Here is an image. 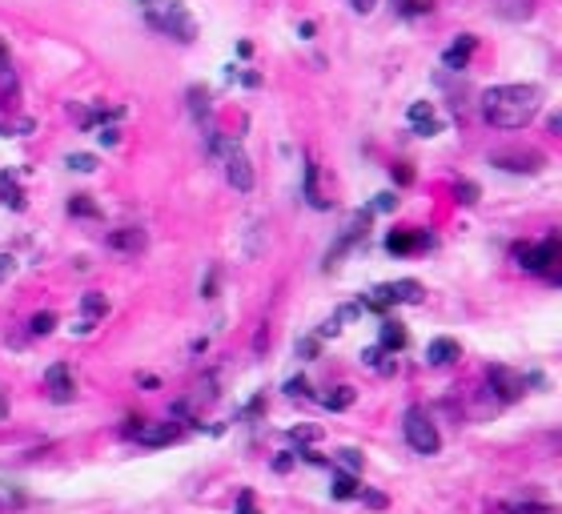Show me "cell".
<instances>
[{"instance_id":"obj_1","label":"cell","mask_w":562,"mask_h":514,"mask_svg":"<svg viewBox=\"0 0 562 514\" xmlns=\"http://www.w3.org/2000/svg\"><path fill=\"white\" fill-rule=\"evenodd\" d=\"M543 109L538 85H494L482 93V117L494 129H527Z\"/></svg>"},{"instance_id":"obj_2","label":"cell","mask_w":562,"mask_h":514,"mask_svg":"<svg viewBox=\"0 0 562 514\" xmlns=\"http://www.w3.org/2000/svg\"><path fill=\"white\" fill-rule=\"evenodd\" d=\"M402 434H406V442H410L414 454H426V458H430V454L442 450V434H438L434 418L422 406H410L406 414H402Z\"/></svg>"},{"instance_id":"obj_3","label":"cell","mask_w":562,"mask_h":514,"mask_svg":"<svg viewBox=\"0 0 562 514\" xmlns=\"http://www.w3.org/2000/svg\"><path fill=\"white\" fill-rule=\"evenodd\" d=\"M149 25L161 28V33H169L173 41H193L197 36V25H193L189 9L185 4H177V0H165V4H149Z\"/></svg>"},{"instance_id":"obj_4","label":"cell","mask_w":562,"mask_h":514,"mask_svg":"<svg viewBox=\"0 0 562 514\" xmlns=\"http://www.w3.org/2000/svg\"><path fill=\"white\" fill-rule=\"evenodd\" d=\"M514 265H522L527 273H550V265L562 262V242L546 237V242H519L511 249Z\"/></svg>"},{"instance_id":"obj_5","label":"cell","mask_w":562,"mask_h":514,"mask_svg":"<svg viewBox=\"0 0 562 514\" xmlns=\"http://www.w3.org/2000/svg\"><path fill=\"white\" fill-rule=\"evenodd\" d=\"M209 141H213V149L225 157V177H229V185H234L237 193H250L253 189V165L242 153V145H234V141H217V133Z\"/></svg>"},{"instance_id":"obj_6","label":"cell","mask_w":562,"mask_h":514,"mask_svg":"<svg viewBox=\"0 0 562 514\" xmlns=\"http://www.w3.org/2000/svg\"><path fill=\"white\" fill-rule=\"evenodd\" d=\"M125 438H133V442L141 446H173L177 438H181V426L177 422H145V418H129L121 426Z\"/></svg>"},{"instance_id":"obj_7","label":"cell","mask_w":562,"mask_h":514,"mask_svg":"<svg viewBox=\"0 0 562 514\" xmlns=\"http://www.w3.org/2000/svg\"><path fill=\"white\" fill-rule=\"evenodd\" d=\"M486 382H490V390L498 394L502 402H519L522 390H527V378L514 374V370H506V366H490L486 370Z\"/></svg>"},{"instance_id":"obj_8","label":"cell","mask_w":562,"mask_h":514,"mask_svg":"<svg viewBox=\"0 0 562 514\" xmlns=\"http://www.w3.org/2000/svg\"><path fill=\"white\" fill-rule=\"evenodd\" d=\"M494 165L506 169V173H538V169L546 165L543 153H535V149H514V153H494Z\"/></svg>"},{"instance_id":"obj_9","label":"cell","mask_w":562,"mask_h":514,"mask_svg":"<svg viewBox=\"0 0 562 514\" xmlns=\"http://www.w3.org/2000/svg\"><path fill=\"white\" fill-rule=\"evenodd\" d=\"M109 249L125 253V257H137V253L149 249V234L145 229H112L109 234Z\"/></svg>"},{"instance_id":"obj_10","label":"cell","mask_w":562,"mask_h":514,"mask_svg":"<svg viewBox=\"0 0 562 514\" xmlns=\"http://www.w3.org/2000/svg\"><path fill=\"white\" fill-rule=\"evenodd\" d=\"M44 386H49V394L57 402H73V394H77V386H73V370L65 366V362H57V366L44 370Z\"/></svg>"},{"instance_id":"obj_11","label":"cell","mask_w":562,"mask_h":514,"mask_svg":"<svg viewBox=\"0 0 562 514\" xmlns=\"http://www.w3.org/2000/svg\"><path fill=\"white\" fill-rule=\"evenodd\" d=\"M474 49H478V36L462 33L458 41H454V44H450V49H446V53H442V65H446V69H454V73H458V69H466V61H470V57H474Z\"/></svg>"},{"instance_id":"obj_12","label":"cell","mask_w":562,"mask_h":514,"mask_svg":"<svg viewBox=\"0 0 562 514\" xmlns=\"http://www.w3.org/2000/svg\"><path fill=\"white\" fill-rule=\"evenodd\" d=\"M458 357H462V346L454 338H434L430 346H426V362H430V366H454Z\"/></svg>"},{"instance_id":"obj_13","label":"cell","mask_w":562,"mask_h":514,"mask_svg":"<svg viewBox=\"0 0 562 514\" xmlns=\"http://www.w3.org/2000/svg\"><path fill=\"white\" fill-rule=\"evenodd\" d=\"M410 125H414L418 137H434V133H442V121L434 117L430 101H414V105H410Z\"/></svg>"},{"instance_id":"obj_14","label":"cell","mask_w":562,"mask_h":514,"mask_svg":"<svg viewBox=\"0 0 562 514\" xmlns=\"http://www.w3.org/2000/svg\"><path fill=\"white\" fill-rule=\"evenodd\" d=\"M418 245H430V237H422L418 229H394V234L386 237V249L394 253V257H402V253H414Z\"/></svg>"},{"instance_id":"obj_15","label":"cell","mask_w":562,"mask_h":514,"mask_svg":"<svg viewBox=\"0 0 562 514\" xmlns=\"http://www.w3.org/2000/svg\"><path fill=\"white\" fill-rule=\"evenodd\" d=\"M189 113H193V121L201 125V133H205V137H213V121H209V93L205 88H189Z\"/></svg>"},{"instance_id":"obj_16","label":"cell","mask_w":562,"mask_h":514,"mask_svg":"<svg viewBox=\"0 0 562 514\" xmlns=\"http://www.w3.org/2000/svg\"><path fill=\"white\" fill-rule=\"evenodd\" d=\"M386 294H389V302H394V305H418V302H422V286H418V281L414 278H402V281H389V286H386Z\"/></svg>"},{"instance_id":"obj_17","label":"cell","mask_w":562,"mask_h":514,"mask_svg":"<svg viewBox=\"0 0 562 514\" xmlns=\"http://www.w3.org/2000/svg\"><path fill=\"white\" fill-rule=\"evenodd\" d=\"M406 346V326L394 322V318H381V349L386 354H394V349Z\"/></svg>"},{"instance_id":"obj_18","label":"cell","mask_w":562,"mask_h":514,"mask_svg":"<svg viewBox=\"0 0 562 514\" xmlns=\"http://www.w3.org/2000/svg\"><path fill=\"white\" fill-rule=\"evenodd\" d=\"M329 495L337 498V502H346V498H358L362 495V482H358V474H334V490H329Z\"/></svg>"},{"instance_id":"obj_19","label":"cell","mask_w":562,"mask_h":514,"mask_svg":"<svg viewBox=\"0 0 562 514\" xmlns=\"http://www.w3.org/2000/svg\"><path fill=\"white\" fill-rule=\"evenodd\" d=\"M0 201H4L9 210H25V193H20L12 173H0Z\"/></svg>"},{"instance_id":"obj_20","label":"cell","mask_w":562,"mask_h":514,"mask_svg":"<svg viewBox=\"0 0 562 514\" xmlns=\"http://www.w3.org/2000/svg\"><path fill=\"white\" fill-rule=\"evenodd\" d=\"M354 398H358L354 386H334L329 394H321V406H326V410H350V406H354Z\"/></svg>"},{"instance_id":"obj_21","label":"cell","mask_w":562,"mask_h":514,"mask_svg":"<svg viewBox=\"0 0 562 514\" xmlns=\"http://www.w3.org/2000/svg\"><path fill=\"white\" fill-rule=\"evenodd\" d=\"M81 314H85V318H93V322H101V318L109 314V297H104V294H96V289H89V294L81 297Z\"/></svg>"},{"instance_id":"obj_22","label":"cell","mask_w":562,"mask_h":514,"mask_svg":"<svg viewBox=\"0 0 562 514\" xmlns=\"http://www.w3.org/2000/svg\"><path fill=\"white\" fill-rule=\"evenodd\" d=\"M305 197H310L313 210H326L329 201L318 193V161H305Z\"/></svg>"},{"instance_id":"obj_23","label":"cell","mask_w":562,"mask_h":514,"mask_svg":"<svg viewBox=\"0 0 562 514\" xmlns=\"http://www.w3.org/2000/svg\"><path fill=\"white\" fill-rule=\"evenodd\" d=\"M498 12H502L506 20H527L530 12H535V0H502Z\"/></svg>"},{"instance_id":"obj_24","label":"cell","mask_w":562,"mask_h":514,"mask_svg":"<svg viewBox=\"0 0 562 514\" xmlns=\"http://www.w3.org/2000/svg\"><path fill=\"white\" fill-rule=\"evenodd\" d=\"M502 510H506V514H558V506H546V502H506Z\"/></svg>"},{"instance_id":"obj_25","label":"cell","mask_w":562,"mask_h":514,"mask_svg":"<svg viewBox=\"0 0 562 514\" xmlns=\"http://www.w3.org/2000/svg\"><path fill=\"white\" fill-rule=\"evenodd\" d=\"M52 326H57V318H52L49 310H44V314H33V318H28V330H33L36 338H44V334H52Z\"/></svg>"},{"instance_id":"obj_26","label":"cell","mask_w":562,"mask_h":514,"mask_svg":"<svg viewBox=\"0 0 562 514\" xmlns=\"http://www.w3.org/2000/svg\"><path fill=\"white\" fill-rule=\"evenodd\" d=\"M454 197H458L462 205H474V201L482 197V189H478L474 181H458V185H454Z\"/></svg>"},{"instance_id":"obj_27","label":"cell","mask_w":562,"mask_h":514,"mask_svg":"<svg viewBox=\"0 0 562 514\" xmlns=\"http://www.w3.org/2000/svg\"><path fill=\"white\" fill-rule=\"evenodd\" d=\"M69 169H77V173H93L96 157H89V153H69Z\"/></svg>"},{"instance_id":"obj_28","label":"cell","mask_w":562,"mask_h":514,"mask_svg":"<svg viewBox=\"0 0 562 514\" xmlns=\"http://www.w3.org/2000/svg\"><path fill=\"white\" fill-rule=\"evenodd\" d=\"M318 438H321L318 426H297V430H289V442H297V446H302V442H318Z\"/></svg>"},{"instance_id":"obj_29","label":"cell","mask_w":562,"mask_h":514,"mask_svg":"<svg viewBox=\"0 0 562 514\" xmlns=\"http://www.w3.org/2000/svg\"><path fill=\"white\" fill-rule=\"evenodd\" d=\"M337 462H342V466H350V474L362 471V454L350 450V446H346V450H337Z\"/></svg>"},{"instance_id":"obj_30","label":"cell","mask_w":562,"mask_h":514,"mask_svg":"<svg viewBox=\"0 0 562 514\" xmlns=\"http://www.w3.org/2000/svg\"><path fill=\"white\" fill-rule=\"evenodd\" d=\"M73 213H77V218H89V213H96V205H93V197H85V193H77V197H73V205H69Z\"/></svg>"},{"instance_id":"obj_31","label":"cell","mask_w":562,"mask_h":514,"mask_svg":"<svg viewBox=\"0 0 562 514\" xmlns=\"http://www.w3.org/2000/svg\"><path fill=\"white\" fill-rule=\"evenodd\" d=\"M370 210H378V213L398 210V197H394V193H378V197H373V205H370Z\"/></svg>"},{"instance_id":"obj_32","label":"cell","mask_w":562,"mask_h":514,"mask_svg":"<svg viewBox=\"0 0 562 514\" xmlns=\"http://www.w3.org/2000/svg\"><path fill=\"white\" fill-rule=\"evenodd\" d=\"M234 514H258V502H253V490H242L237 495V510Z\"/></svg>"},{"instance_id":"obj_33","label":"cell","mask_w":562,"mask_h":514,"mask_svg":"<svg viewBox=\"0 0 562 514\" xmlns=\"http://www.w3.org/2000/svg\"><path fill=\"white\" fill-rule=\"evenodd\" d=\"M286 394H294V398H302V394H305V378H289V382H286Z\"/></svg>"},{"instance_id":"obj_34","label":"cell","mask_w":562,"mask_h":514,"mask_svg":"<svg viewBox=\"0 0 562 514\" xmlns=\"http://www.w3.org/2000/svg\"><path fill=\"white\" fill-rule=\"evenodd\" d=\"M117 141H121V133L112 129V125H104V129H101V145H117Z\"/></svg>"},{"instance_id":"obj_35","label":"cell","mask_w":562,"mask_h":514,"mask_svg":"<svg viewBox=\"0 0 562 514\" xmlns=\"http://www.w3.org/2000/svg\"><path fill=\"white\" fill-rule=\"evenodd\" d=\"M294 466V454H281V458H273V471L281 474V471H289Z\"/></svg>"},{"instance_id":"obj_36","label":"cell","mask_w":562,"mask_h":514,"mask_svg":"<svg viewBox=\"0 0 562 514\" xmlns=\"http://www.w3.org/2000/svg\"><path fill=\"white\" fill-rule=\"evenodd\" d=\"M297 354H302V357H313V354H318V341H313V338H305L302 346H297Z\"/></svg>"},{"instance_id":"obj_37","label":"cell","mask_w":562,"mask_h":514,"mask_svg":"<svg viewBox=\"0 0 562 514\" xmlns=\"http://www.w3.org/2000/svg\"><path fill=\"white\" fill-rule=\"evenodd\" d=\"M350 4H354V12H362V17H366V12H373V4H378V0H350Z\"/></svg>"},{"instance_id":"obj_38","label":"cell","mask_w":562,"mask_h":514,"mask_svg":"<svg viewBox=\"0 0 562 514\" xmlns=\"http://www.w3.org/2000/svg\"><path fill=\"white\" fill-rule=\"evenodd\" d=\"M362 495H366L370 506H386V495H378V490H362Z\"/></svg>"},{"instance_id":"obj_39","label":"cell","mask_w":562,"mask_h":514,"mask_svg":"<svg viewBox=\"0 0 562 514\" xmlns=\"http://www.w3.org/2000/svg\"><path fill=\"white\" fill-rule=\"evenodd\" d=\"M12 265H17V262H12V257H0V281H9Z\"/></svg>"},{"instance_id":"obj_40","label":"cell","mask_w":562,"mask_h":514,"mask_svg":"<svg viewBox=\"0 0 562 514\" xmlns=\"http://www.w3.org/2000/svg\"><path fill=\"white\" fill-rule=\"evenodd\" d=\"M394 177H398V181H402V185H406V181H414V173H410V169H406V165H398V169H394Z\"/></svg>"},{"instance_id":"obj_41","label":"cell","mask_w":562,"mask_h":514,"mask_svg":"<svg viewBox=\"0 0 562 514\" xmlns=\"http://www.w3.org/2000/svg\"><path fill=\"white\" fill-rule=\"evenodd\" d=\"M550 133H562V113H554V117H550Z\"/></svg>"},{"instance_id":"obj_42","label":"cell","mask_w":562,"mask_h":514,"mask_svg":"<svg viewBox=\"0 0 562 514\" xmlns=\"http://www.w3.org/2000/svg\"><path fill=\"white\" fill-rule=\"evenodd\" d=\"M550 281H554V286L562 289V270H550Z\"/></svg>"},{"instance_id":"obj_43","label":"cell","mask_w":562,"mask_h":514,"mask_svg":"<svg viewBox=\"0 0 562 514\" xmlns=\"http://www.w3.org/2000/svg\"><path fill=\"white\" fill-rule=\"evenodd\" d=\"M9 61V49H4V41H0V65Z\"/></svg>"},{"instance_id":"obj_44","label":"cell","mask_w":562,"mask_h":514,"mask_svg":"<svg viewBox=\"0 0 562 514\" xmlns=\"http://www.w3.org/2000/svg\"><path fill=\"white\" fill-rule=\"evenodd\" d=\"M4 414H9V406H4V398H0V418H4Z\"/></svg>"},{"instance_id":"obj_45","label":"cell","mask_w":562,"mask_h":514,"mask_svg":"<svg viewBox=\"0 0 562 514\" xmlns=\"http://www.w3.org/2000/svg\"><path fill=\"white\" fill-rule=\"evenodd\" d=\"M145 4H153V0H145Z\"/></svg>"}]
</instances>
